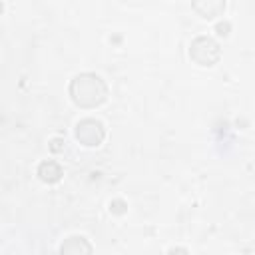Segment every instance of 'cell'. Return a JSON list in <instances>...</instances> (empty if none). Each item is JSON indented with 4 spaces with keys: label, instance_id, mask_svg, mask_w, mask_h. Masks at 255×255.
I'll use <instances>...</instances> for the list:
<instances>
[{
    "label": "cell",
    "instance_id": "6da1fadb",
    "mask_svg": "<svg viewBox=\"0 0 255 255\" xmlns=\"http://www.w3.org/2000/svg\"><path fill=\"white\" fill-rule=\"evenodd\" d=\"M70 98L78 108H98L108 98V86L98 74L84 72L70 82Z\"/></svg>",
    "mask_w": 255,
    "mask_h": 255
},
{
    "label": "cell",
    "instance_id": "7a4b0ae2",
    "mask_svg": "<svg viewBox=\"0 0 255 255\" xmlns=\"http://www.w3.org/2000/svg\"><path fill=\"white\" fill-rule=\"evenodd\" d=\"M221 56L219 44L209 36H197L189 46V58L197 66H213Z\"/></svg>",
    "mask_w": 255,
    "mask_h": 255
},
{
    "label": "cell",
    "instance_id": "3957f363",
    "mask_svg": "<svg viewBox=\"0 0 255 255\" xmlns=\"http://www.w3.org/2000/svg\"><path fill=\"white\" fill-rule=\"evenodd\" d=\"M74 135H76V139L82 145H86V147H98L104 141V137H106V128L96 118H84V120H80L76 124Z\"/></svg>",
    "mask_w": 255,
    "mask_h": 255
},
{
    "label": "cell",
    "instance_id": "277c9868",
    "mask_svg": "<svg viewBox=\"0 0 255 255\" xmlns=\"http://www.w3.org/2000/svg\"><path fill=\"white\" fill-rule=\"evenodd\" d=\"M225 0H191V8L205 20L219 18L225 10Z\"/></svg>",
    "mask_w": 255,
    "mask_h": 255
},
{
    "label": "cell",
    "instance_id": "5b68a950",
    "mask_svg": "<svg viewBox=\"0 0 255 255\" xmlns=\"http://www.w3.org/2000/svg\"><path fill=\"white\" fill-rule=\"evenodd\" d=\"M62 175H64L62 165L58 161H54V159H46V161H42L38 165V177L44 183H56V181L62 179Z\"/></svg>",
    "mask_w": 255,
    "mask_h": 255
},
{
    "label": "cell",
    "instance_id": "8992f818",
    "mask_svg": "<svg viewBox=\"0 0 255 255\" xmlns=\"http://www.w3.org/2000/svg\"><path fill=\"white\" fill-rule=\"evenodd\" d=\"M90 251H92V245L84 237H70L60 247V253H74V255H78V253H90Z\"/></svg>",
    "mask_w": 255,
    "mask_h": 255
},
{
    "label": "cell",
    "instance_id": "52a82bcc",
    "mask_svg": "<svg viewBox=\"0 0 255 255\" xmlns=\"http://www.w3.org/2000/svg\"><path fill=\"white\" fill-rule=\"evenodd\" d=\"M227 30H229V22H225V24H217V34H219V36H227V34H229Z\"/></svg>",
    "mask_w": 255,
    "mask_h": 255
}]
</instances>
